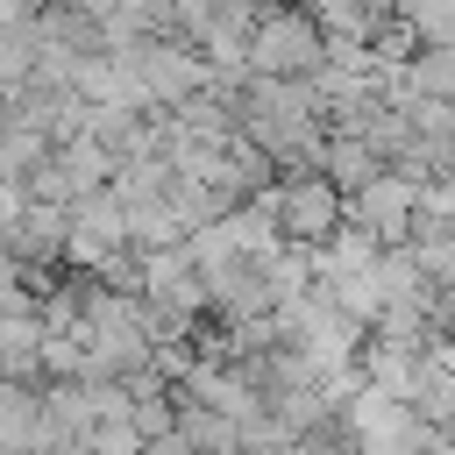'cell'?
Segmentation results:
<instances>
[{
    "instance_id": "obj_1",
    "label": "cell",
    "mask_w": 455,
    "mask_h": 455,
    "mask_svg": "<svg viewBox=\"0 0 455 455\" xmlns=\"http://www.w3.org/2000/svg\"><path fill=\"white\" fill-rule=\"evenodd\" d=\"M327 64V28L306 14V7H263L256 28H249V71H270V78H313Z\"/></svg>"
},
{
    "instance_id": "obj_2",
    "label": "cell",
    "mask_w": 455,
    "mask_h": 455,
    "mask_svg": "<svg viewBox=\"0 0 455 455\" xmlns=\"http://www.w3.org/2000/svg\"><path fill=\"white\" fill-rule=\"evenodd\" d=\"M277 220H284V242H306L320 249L341 220H348V192L327 178V164H299V171H277Z\"/></svg>"
},
{
    "instance_id": "obj_3",
    "label": "cell",
    "mask_w": 455,
    "mask_h": 455,
    "mask_svg": "<svg viewBox=\"0 0 455 455\" xmlns=\"http://www.w3.org/2000/svg\"><path fill=\"white\" fill-rule=\"evenodd\" d=\"M348 434H355V448H377V455L441 448V427H434L412 398H391V391H377V384H355V391H348Z\"/></svg>"
},
{
    "instance_id": "obj_4",
    "label": "cell",
    "mask_w": 455,
    "mask_h": 455,
    "mask_svg": "<svg viewBox=\"0 0 455 455\" xmlns=\"http://www.w3.org/2000/svg\"><path fill=\"white\" fill-rule=\"evenodd\" d=\"M135 57H142V85L156 107H178L185 92L213 85V64L192 36H135Z\"/></svg>"
},
{
    "instance_id": "obj_5",
    "label": "cell",
    "mask_w": 455,
    "mask_h": 455,
    "mask_svg": "<svg viewBox=\"0 0 455 455\" xmlns=\"http://www.w3.org/2000/svg\"><path fill=\"white\" fill-rule=\"evenodd\" d=\"M348 220H363L377 242H405L412 220H419V178H405L398 164H384L370 185L348 192Z\"/></svg>"
},
{
    "instance_id": "obj_6",
    "label": "cell",
    "mask_w": 455,
    "mask_h": 455,
    "mask_svg": "<svg viewBox=\"0 0 455 455\" xmlns=\"http://www.w3.org/2000/svg\"><path fill=\"white\" fill-rule=\"evenodd\" d=\"M0 242H7L14 256H28V263H57V270H64L71 206H64V199H36V192H28V206H21L14 220H0Z\"/></svg>"
},
{
    "instance_id": "obj_7",
    "label": "cell",
    "mask_w": 455,
    "mask_h": 455,
    "mask_svg": "<svg viewBox=\"0 0 455 455\" xmlns=\"http://www.w3.org/2000/svg\"><path fill=\"white\" fill-rule=\"evenodd\" d=\"M43 313L21 306V313H0V377H43Z\"/></svg>"
},
{
    "instance_id": "obj_8",
    "label": "cell",
    "mask_w": 455,
    "mask_h": 455,
    "mask_svg": "<svg viewBox=\"0 0 455 455\" xmlns=\"http://www.w3.org/2000/svg\"><path fill=\"white\" fill-rule=\"evenodd\" d=\"M43 441V391L28 377H0V448H36Z\"/></svg>"
},
{
    "instance_id": "obj_9",
    "label": "cell",
    "mask_w": 455,
    "mask_h": 455,
    "mask_svg": "<svg viewBox=\"0 0 455 455\" xmlns=\"http://www.w3.org/2000/svg\"><path fill=\"white\" fill-rule=\"evenodd\" d=\"M320 164H327V178H334L341 192H355V185H370V178L384 171V156L370 149V135H348V128H327V149H320Z\"/></svg>"
},
{
    "instance_id": "obj_10",
    "label": "cell",
    "mask_w": 455,
    "mask_h": 455,
    "mask_svg": "<svg viewBox=\"0 0 455 455\" xmlns=\"http://www.w3.org/2000/svg\"><path fill=\"white\" fill-rule=\"evenodd\" d=\"M405 85H419L434 100H455V43H419L412 64H405Z\"/></svg>"
},
{
    "instance_id": "obj_11",
    "label": "cell",
    "mask_w": 455,
    "mask_h": 455,
    "mask_svg": "<svg viewBox=\"0 0 455 455\" xmlns=\"http://www.w3.org/2000/svg\"><path fill=\"white\" fill-rule=\"evenodd\" d=\"M7 178H21V156H14V142H7V128H0V185Z\"/></svg>"
}]
</instances>
